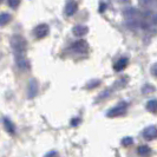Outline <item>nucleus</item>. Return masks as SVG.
Wrapping results in <instances>:
<instances>
[{"label":"nucleus","instance_id":"1","mask_svg":"<svg viewBox=\"0 0 157 157\" xmlns=\"http://www.w3.org/2000/svg\"><path fill=\"white\" fill-rule=\"evenodd\" d=\"M11 46H12L17 56H25L26 50H27V43H26L25 38H23L21 36L14 34L11 38Z\"/></svg>","mask_w":157,"mask_h":157},{"label":"nucleus","instance_id":"2","mask_svg":"<svg viewBox=\"0 0 157 157\" xmlns=\"http://www.w3.org/2000/svg\"><path fill=\"white\" fill-rule=\"evenodd\" d=\"M48 32H50L48 25H46V24H40V25H38L33 30V36H34L36 39H43V38H45L47 34H48Z\"/></svg>","mask_w":157,"mask_h":157},{"label":"nucleus","instance_id":"3","mask_svg":"<svg viewBox=\"0 0 157 157\" xmlns=\"http://www.w3.org/2000/svg\"><path fill=\"white\" fill-rule=\"evenodd\" d=\"M126 112V104L125 103H122V104H118L117 106L112 108L108 111L106 116L108 117H118V116H122Z\"/></svg>","mask_w":157,"mask_h":157},{"label":"nucleus","instance_id":"4","mask_svg":"<svg viewBox=\"0 0 157 157\" xmlns=\"http://www.w3.org/2000/svg\"><path fill=\"white\" fill-rule=\"evenodd\" d=\"M38 90H39V86H38V82H37V79L32 78L30 79V82H29V85H27V97L32 99V98H34L37 94H38Z\"/></svg>","mask_w":157,"mask_h":157},{"label":"nucleus","instance_id":"5","mask_svg":"<svg viewBox=\"0 0 157 157\" xmlns=\"http://www.w3.org/2000/svg\"><path fill=\"white\" fill-rule=\"evenodd\" d=\"M72 50L77 53H86L89 50V45L85 40H78L72 45Z\"/></svg>","mask_w":157,"mask_h":157},{"label":"nucleus","instance_id":"6","mask_svg":"<svg viewBox=\"0 0 157 157\" xmlns=\"http://www.w3.org/2000/svg\"><path fill=\"white\" fill-rule=\"evenodd\" d=\"M143 137L148 141H151V140H155L157 138V128L155 125L148 126L144 129L143 131Z\"/></svg>","mask_w":157,"mask_h":157},{"label":"nucleus","instance_id":"7","mask_svg":"<svg viewBox=\"0 0 157 157\" xmlns=\"http://www.w3.org/2000/svg\"><path fill=\"white\" fill-rule=\"evenodd\" d=\"M16 63H17V66L20 70H27V69H30V62H29V59L25 58V56H17Z\"/></svg>","mask_w":157,"mask_h":157},{"label":"nucleus","instance_id":"8","mask_svg":"<svg viewBox=\"0 0 157 157\" xmlns=\"http://www.w3.org/2000/svg\"><path fill=\"white\" fill-rule=\"evenodd\" d=\"M2 124H4V128H5V130L7 131L8 134L13 135L16 132V125L12 123V121L7 117H4L2 118Z\"/></svg>","mask_w":157,"mask_h":157},{"label":"nucleus","instance_id":"9","mask_svg":"<svg viewBox=\"0 0 157 157\" xmlns=\"http://www.w3.org/2000/svg\"><path fill=\"white\" fill-rule=\"evenodd\" d=\"M77 8H78V5H77L76 1H69L66 4V6H65V13H66V16L69 17L73 16L76 13Z\"/></svg>","mask_w":157,"mask_h":157},{"label":"nucleus","instance_id":"10","mask_svg":"<svg viewBox=\"0 0 157 157\" xmlns=\"http://www.w3.org/2000/svg\"><path fill=\"white\" fill-rule=\"evenodd\" d=\"M87 32H89V29L84 25H77V26H75L72 29V33L75 36H77V37H83V36L86 34Z\"/></svg>","mask_w":157,"mask_h":157},{"label":"nucleus","instance_id":"11","mask_svg":"<svg viewBox=\"0 0 157 157\" xmlns=\"http://www.w3.org/2000/svg\"><path fill=\"white\" fill-rule=\"evenodd\" d=\"M128 58H121V59H118L117 62L115 63V65H113V69L116 71H122L124 70L126 67V65H128Z\"/></svg>","mask_w":157,"mask_h":157},{"label":"nucleus","instance_id":"12","mask_svg":"<svg viewBox=\"0 0 157 157\" xmlns=\"http://www.w3.org/2000/svg\"><path fill=\"white\" fill-rule=\"evenodd\" d=\"M147 109L150 111V112H157V99H151L147 103Z\"/></svg>","mask_w":157,"mask_h":157},{"label":"nucleus","instance_id":"13","mask_svg":"<svg viewBox=\"0 0 157 157\" xmlns=\"http://www.w3.org/2000/svg\"><path fill=\"white\" fill-rule=\"evenodd\" d=\"M137 152L143 157H147L148 155L150 154V148L148 145H141V147H138V149H137Z\"/></svg>","mask_w":157,"mask_h":157},{"label":"nucleus","instance_id":"14","mask_svg":"<svg viewBox=\"0 0 157 157\" xmlns=\"http://www.w3.org/2000/svg\"><path fill=\"white\" fill-rule=\"evenodd\" d=\"M136 14H137V11L135 10V8H126V10H124V16H125V18H128V19H134L135 17H136Z\"/></svg>","mask_w":157,"mask_h":157},{"label":"nucleus","instance_id":"15","mask_svg":"<svg viewBox=\"0 0 157 157\" xmlns=\"http://www.w3.org/2000/svg\"><path fill=\"white\" fill-rule=\"evenodd\" d=\"M10 20H11V14L1 13V16H0V24H1V26H5Z\"/></svg>","mask_w":157,"mask_h":157},{"label":"nucleus","instance_id":"16","mask_svg":"<svg viewBox=\"0 0 157 157\" xmlns=\"http://www.w3.org/2000/svg\"><path fill=\"white\" fill-rule=\"evenodd\" d=\"M155 90H156V89H155V86H152V85H150V84H145L144 86L142 87V92H143L144 94H152Z\"/></svg>","mask_w":157,"mask_h":157},{"label":"nucleus","instance_id":"17","mask_svg":"<svg viewBox=\"0 0 157 157\" xmlns=\"http://www.w3.org/2000/svg\"><path fill=\"white\" fill-rule=\"evenodd\" d=\"M132 143H134V140L130 136H126L122 140V145H124V147H130Z\"/></svg>","mask_w":157,"mask_h":157},{"label":"nucleus","instance_id":"18","mask_svg":"<svg viewBox=\"0 0 157 157\" xmlns=\"http://www.w3.org/2000/svg\"><path fill=\"white\" fill-rule=\"evenodd\" d=\"M7 4L10 7L12 8H17L20 4V0H7Z\"/></svg>","mask_w":157,"mask_h":157},{"label":"nucleus","instance_id":"19","mask_svg":"<svg viewBox=\"0 0 157 157\" xmlns=\"http://www.w3.org/2000/svg\"><path fill=\"white\" fill-rule=\"evenodd\" d=\"M97 85H99V80H91V83H89L86 87L87 89H91V87H94L97 86Z\"/></svg>","mask_w":157,"mask_h":157},{"label":"nucleus","instance_id":"20","mask_svg":"<svg viewBox=\"0 0 157 157\" xmlns=\"http://www.w3.org/2000/svg\"><path fill=\"white\" fill-rule=\"evenodd\" d=\"M151 75L157 78V63H155L152 66H151Z\"/></svg>","mask_w":157,"mask_h":157},{"label":"nucleus","instance_id":"21","mask_svg":"<svg viewBox=\"0 0 157 157\" xmlns=\"http://www.w3.org/2000/svg\"><path fill=\"white\" fill-rule=\"evenodd\" d=\"M80 123V118H73L72 121H71V125L72 126H77Z\"/></svg>","mask_w":157,"mask_h":157},{"label":"nucleus","instance_id":"22","mask_svg":"<svg viewBox=\"0 0 157 157\" xmlns=\"http://www.w3.org/2000/svg\"><path fill=\"white\" fill-rule=\"evenodd\" d=\"M57 155H58V154H57V151H50L48 154L45 155V157H56Z\"/></svg>","mask_w":157,"mask_h":157},{"label":"nucleus","instance_id":"23","mask_svg":"<svg viewBox=\"0 0 157 157\" xmlns=\"http://www.w3.org/2000/svg\"><path fill=\"white\" fill-rule=\"evenodd\" d=\"M138 1H140V4H141L142 6H147L150 2V0H138Z\"/></svg>","mask_w":157,"mask_h":157},{"label":"nucleus","instance_id":"24","mask_svg":"<svg viewBox=\"0 0 157 157\" xmlns=\"http://www.w3.org/2000/svg\"><path fill=\"white\" fill-rule=\"evenodd\" d=\"M152 23L155 24V25H157V13L154 17H152Z\"/></svg>","mask_w":157,"mask_h":157},{"label":"nucleus","instance_id":"25","mask_svg":"<svg viewBox=\"0 0 157 157\" xmlns=\"http://www.w3.org/2000/svg\"><path fill=\"white\" fill-rule=\"evenodd\" d=\"M104 10H105V5H104V4H102V5H101V8H99V11L102 12V11H104Z\"/></svg>","mask_w":157,"mask_h":157},{"label":"nucleus","instance_id":"26","mask_svg":"<svg viewBox=\"0 0 157 157\" xmlns=\"http://www.w3.org/2000/svg\"><path fill=\"white\" fill-rule=\"evenodd\" d=\"M119 1H122V2H124V4H128V2H130V0H119Z\"/></svg>","mask_w":157,"mask_h":157}]
</instances>
